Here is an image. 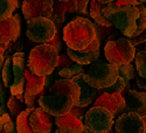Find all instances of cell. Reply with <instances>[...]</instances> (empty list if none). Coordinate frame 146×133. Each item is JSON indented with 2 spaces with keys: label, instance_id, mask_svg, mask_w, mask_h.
I'll return each instance as SVG.
<instances>
[{
  "label": "cell",
  "instance_id": "6da1fadb",
  "mask_svg": "<svg viewBox=\"0 0 146 133\" xmlns=\"http://www.w3.org/2000/svg\"><path fill=\"white\" fill-rule=\"evenodd\" d=\"M103 13L112 25L121 32V34L133 38L136 36L137 18L139 15V9L137 5H118L116 1L109 3L103 8Z\"/></svg>",
  "mask_w": 146,
  "mask_h": 133
},
{
  "label": "cell",
  "instance_id": "7a4b0ae2",
  "mask_svg": "<svg viewBox=\"0 0 146 133\" xmlns=\"http://www.w3.org/2000/svg\"><path fill=\"white\" fill-rule=\"evenodd\" d=\"M96 39V26L86 18H76L71 20L63 28V41L68 48L74 50L86 49Z\"/></svg>",
  "mask_w": 146,
  "mask_h": 133
},
{
  "label": "cell",
  "instance_id": "3957f363",
  "mask_svg": "<svg viewBox=\"0 0 146 133\" xmlns=\"http://www.w3.org/2000/svg\"><path fill=\"white\" fill-rule=\"evenodd\" d=\"M25 70L26 61L22 52L15 53L13 56L5 57L1 69V79L5 88L9 89L11 95L17 96L25 91Z\"/></svg>",
  "mask_w": 146,
  "mask_h": 133
},
{
  "label": "cell",
  "instance_id": "277c9868",
  "mask_svg": "<svg viewBox=\"0 0 146 133\" xmlns=\"http://www.w3.org/2000/svg\"><path fill=\"white\" fill-rule=\"evenodd\" d=\"M58 49L50 43H40L29 53L27 68L38 76L52 75L58 64Z\"/></svg>",
  "mask_w": 146,
  "mask_h": 133
},
{
  "label": "cell",
  "instance_id": "5b68a950",
  "mask_svg": "<svg viewBox=\"0 0 146 133\" xmlns=\"http://www.w3.org/2000/svg\"><path fill=\"white\" fill-rule=\"evenodd\" d=\"M84 81L97 90H104L112 85L118 77V67L110 62L96 58L89 64L88 71L83 74Z\"/></svg>",
  "mask_w": 146,
  "mask_h": 133
},
{
  "label": "cell",
  "instance_id": "8992f818",
  "mask_svg": "<svg viewBox=\"0 0 146 133\" xmlns=\"http://www.w3.org/2000/svg\"><path fill=\"white\" fill-rule=\"evenodd\" d=\"M57 34L56 23L46 17H36L27 20V38L35 43H49Z\"/></svg>",
  "mask_w": 146,
  "mask_h": 133
},
{
  "label": "cell",
  "instance_id": "52a82bcc",
  "mask_svg": "<svg viewBox=\"0 0 146 133\" xmlns=\"http://www.w3.org/2000/svg\"><path fill=\"white\" fill-rule=\"evenodd\" d=\"M135 55L136 48L130 42V39L120 38L112 41L110 40L104 47V56L106 61L116 66L132 62L135 60Z\"/></svg>",
  "mask_w": 146,
  "mask_h": 133
},
{
  "label": "cell",
  "instance_id": "ba28073f",
  "mask_svg": "<svg viewBox=\"0 0 146 133\" xmlns=\"http://www.w3.org/2000/svg\"><path fill=\"white\" fill-rule=\"evenodd\" d=\"M115 124L113 113L102 105H94L84 114V126L89 132L108 133Z\"/></svg>",
  "mask_w": 146,
  "mask_h": 133
},
{
  "label": "cell",
  "instance_id": "9c48e42d",
  "mask_svg": "<svg viewBox=\"0 0 146 133\" xmlns=\"http://www.w3.org/2000/svg\"><path fill=\"white\" fill-rule=\"evenodd\" d=\"M39 106H41L50 116L58 117L68 113L72 106H76L74 98L68 93L53 92L49 95H43L39 98Z\"/></svg>",
  "mask_w": 146,
  "mask_h": 133
},
{
  "label": "cell",
  "instance_id": "30bf717a",
  "mask_svg": "<svg viewBox=\"0 0 146 133\" xmlns=\"http://www.w3.org/2000/svg\"><path fill=\"white\" fill-rule=\"evenodd\" d=\"M116 131L119 133H144L145 124L143 118L136 112H123L115 123Z\"/></svg>",
  "mask_w": 146,
  "mask_h": 133
},
{
  "label": "cell",
  "instance_id": "8fae6325",
  "mask_svg": "<svg viewBox=\"0 0 146 133\" xmlns=\"http://www.w3.org/2000/svg\"><path fill=\"white\" fill-rule=\"evenodd\" d=\"M21 11L26 20L36 17L50 18L53 12V0H23Z\"/></svg>",
  "mask_w": 146,
  "mask_h": 133
},
{
  "label": "cell",
  "instance_id": "7c38bea8",
  "mask_svg": "<svg viewBox=\"0 0 146 133\" xmlns=\"http://www.w3.org/2000/svg\"><path fill=\"white\" fill-rule=\"evenodd\" d=\"M20 15L14 14L5 20H0V43H14L20 36Z\"/></svg>",
  "mask_w": 146,
  "mask_h": 133
},
{
  "label": "cell",
  "instance_id": "4fadbf2b",
  "mask_svg": "<svg viewBox=\"0 0 146 133\" xmlns=\"http://www.w3.org/2000/svg\"><path fill=\"white\" fill-rule=\"evenodd\" d=\"M100 40L96 39L83 50H74L71 48H68L67 54L74 62L80 63L82 66H89L96 58L100 57Z\"/></svg>",
  "mask_w": 146,
  "mask_h": 133
},
{
  "label": "cell",
  "instance_id": "5bb4252c",
  "mask_svg": "<svg viewBox=\"0 0 146 133\" xmlns=\"http://www.w3.org/2000/svg\"><path fill=\"white\" fill-rule=\"evenodd\" d=\"M95 105H102L106 107L108 110H110L115 117H118L119 114L124 112L125 98L119 92H116V93L103 92L95 99Z\"/></svg>",
  "mask_w": 146,
  "mask_h": 133
},
{
  "label": "cell",
  "instance_id": "9a60e30c",
  "mask_svg": "<svg viewBox=\"0 0 146 133\" xmlns=\"http://www.w3.org/2000/svg\"><path fill=\"white\" fill-rule=\"evenodd\" d=\"M29 125L35 133H48L52 131L53 126L52 116L46 112L41 106L33 107L29 114Z\"/></svg>",
  "mask_w": 146,
  "mask_h": 133
},
{
  "label": "cell",
  "instance_id": "2e32d148",
  "mask_svg": "<svg viewBox=\"0 0 146 133\" xmlns=\"http://www.w3.org/2000/svg\"><path fill=\"white\" fill-rule=\"evenodd\" d=\"M55 124L58 127L61 133H83L89 132L88 128L84 126L82 120L77 118L71 111L63 116L55 117Z\"/></svg>",
  "mask_w": 146,
  "mask_h": 133
},
{
  "label": "cell",
  "instance_id": "e0dca14e",
  "mask_svg": "<svg viewBox=\"0 0 146 133\" xmlns=\"http://www.w3.org/2000/svg\"><path fill=\"white\" fill-rule=\"evenodd\" d=\"M125 98V109L124 112H136L141 118L146 117V92L129 90Z\"/></svg>",
  "mask_w": 146,
  "mask_h": 133
},
{
  "label": "cell",
  "instance_id": "ac0fdd59",
  "mask_svg": "<svg viewBox=\"0 0 146 133\" xmlns=\"http://www.w3.org/2000/svg\"><path fill=\"white\" fill-rule=\"evenodd\" d=\"M67 13H77V1L76 0H67V1L53 0V12H52L50 19L55 23L62 25L66 21Z\"/></svg>",
  "mask_w": 146,
  "mask_h": 133
},
{
  "label": "cell",
  "instance_id": "d6986e66",
  "mask_svg": "<svg viewBox=\"0 0 146 133\" xmlns=\"http://www.w3.org/2000/svg\"><path fill=\"white\" fill-rule=\"evenodd\" d=\"M84 74V72H83ZM83 74H80L77 76H75L74 79L80 87V99H78V104L77 106H81V107H87L89 106L97 97H98V93H100V90H97L92 87H90L89 84L84 81V77H83Z\"/></svg>",
  "mask_w": 146,
  "mask_h": 133
},
{
  "label": "cell",
  "instance_id": "ffe728a7",
  "mask_svg": "<svg viewBox=\"0 0 146 133\" xmlns=\"http://www.w3.org/2000/svg\"><path fill=\"white\" fill-rule=\"evenodd\" d=\"M49 93L53 92H62V93H68L74 98L76 106L78 104L80 99V87L78 84L74 79H68V78H61L55 81L48 89Z\"/></svg>",
  "mask_w": 146,
  "mask_h": 133
},
{
  "label": "cell",
  "instance_id": "44dd1931",
  "mask_svg": "<svg viewBox=\"0 0 146 133\" xmlns=\"http://www.w3.org/2000/svg\"><path fill=\"white\" fill-rule=\"evenodd\" d=\"M25 91L23 95H36L41 92L44 88L48 81V76H38L27 68L25 70Z\"/></svg>",
  "mask_w": 146,
  "mask_h": 133
},
{
  "label": "cell",
  "instance_id": "7402d4cb",
  "mask_svg": "<svg viewBox=\"0 0 146 133\" xmlns=\"http://www.w3.org/2000/svg\"><path fill=\"white\" fill-rule=\"evenodd\" d=\"M106 4L104 3H101L98 1V0H92V1L90 3V17L94 19V21L97 23V25H100L102 27H111L113 26L112 22L106 19L104 13H103V8L105 7Z\"/></svg>",
  "mask_w": 146,
  "mask_h": 133
},
{
  "label": "cell",
  "instance_id": "603a6c76",
  "mask_svg": "<svg viewBox=\"0 0 146 133\" xmlns=\"http://www.w3.org/2000/svg\"><path fill=\"white\" fill-rule=\"evenodd\" d=\"M33 110V107H27L23 111H21L17 117L15 130L19 133H32L33 130L29 125V114Z\"/></svg>",
  "mask_w": 146,
  "mask_h": 133
},
{
  "label": "cell",
  "instance_id": "cb8c5ba5",
  "mask_svg": "<svg viewBox=\"0 0 146 133\" xmlns=\"http://www.w3.org/2000/svg\"><path fill=\"white\" fill-rule=\"evenodd\" d=\"M117 67H118V75L120 77H123V79L125 82V85H126L124 91L127 92L129 91L127 88H129V84H130L131 79H133V78H135V76H136L135 75V68H133L132 62H129V63H125V64H120V66H117ZM121 95H123V93H121Z\"/></svg>",
  "mask_w": 146,
  "mask_h": 133
},
{
  "label": "cell",
  "instance_id": "d4e9b609",
  "mask_svg": "<svg viewBox=\"0 0 146 133\" xmlns=\"http://www.w3.org/2000/svg\"><path fill=\"white\" fill-rule=\"evenodd\" d=\"M28 106L26 105L25 102H22L20 101L17 96H13V95H11V97L8 98V102H7V109L9 110V114L11 117H13V118H17L18 114L23 111L25 109H27Z\"/></svg>",
  "mask_w": 146,
  "mask_h": 133
},
{
  "label": "cell",
  "instance_id": "484cf974",
  "mask_svg": "<svg viewBox=\"0 0 146 133\" xmlns=\"http://www.w3.org/2000/svg\"><path fill=\"white\" fill-rule=\"evenodd\" d=\"M84 72V68L82 64L80 63H74L69 67H64V68H61L58 71V75L62 77V78H68V79H72L75 76L83 74Z\"/></svg>",
  "mask_w": 146,
  "mask_h": 133
},
{
  "label": "cell",
  "instance_id": "4316f807",
  "mask_svg": "<svg viewBox=\"0 0 146 133\" xmlns=\"http://www.w3.org/2000/svg\"><path fill=\"white\" fill-rule=\"evenodd\" d=\"M17 9L14 0H0V20H5L13 15Z\"/></svg>",
  "mask_w": 146,
  "mask_h": 133
},
{
  "label": "cell",
  "instance_id": "83f0119b",
  "mask_svg": "<svg viewBox=\"0 0 146 133\" xmlns=\"http://www.w3.org/2000/svg\"><path fill=\"white\" fill-rule=\"evenodd\" d=\"M135 62H136V69L138 71L139 76L146 79V49L135 55Z\"/></svg>",
  "mask_w": 146,
  "mask_h": 133
},
{
  "label": "cell",
  "instance_id": "f1b7e54d",
  "mask_svg": "<svg viewBox=\"0 0 146 133\" xmlns=\"http://www.w3.org/2000/svg\"><path fill=\"white\" fill-rule=\"evenodd\" d=\"M9 132L11 133L17 132L15 125L7 112L1 113L0 114V133H9Z\"/></svg>",
  "mask_w": 146,
  "mask_h": 133
},
{
  "label": "cell",
  "instance_id": "f546056e",
  "mask_svg": "<svg viewBox=\"0 0 146 133\" xmlns=\"http://www.w3.org/2000/svg\"><path fill=\"white\" fill-rule=\"evenodd\" d=\"M138 9H139V15L137 18V29H136V35H138L140 32H143L146 28V8L143 5V3H139L138 5Z\"/></svg>",
  "mask_w": 146,
  "mask_h": 133
},
{
  "label": "cell",
  "instance_id": "4dcf8cb0",
  "mask_svg": "<svg viewBox=\"0 0 146 133\" xmlns=\"http://www.w3.org/2000/svg\"><path fill=\"white\" fill-rule=\"evenodd\" d=\"M125 88H126V85H125V82H124L123 77H120V76L118 75L117 79L113 82L112 85H110L109 88L104 89L103 91H104V92H110V93H116V92L123 93V91L125 90Z\"/></svg>",
  "mask_w": 146,
  "mask_h": 133
},
{
  "label": "cell",
  "instance_id": "1f68e13d",
  "mask_svg": "<svg viewBox=\"0 0 146 133\" xmlns=\"http://www.w3.org/2000/svg\"><path fill=\"white\" fill-rule=\"evenodd\" d=\"M4 88H5V85L3 83V79H0V114L7 112V104H5L6 93H5Z\"/></svg>",
  "mask_w": 146,
  "mask_h": 133
},
{
  "label": "cell",
  "instance_id": "d6a6232c",
  "mask_svg": "<svg viewBox=\"0 0 146 133\" xmlns=\"http://www.w3.org/2000/svg\"><path fill=\"white\" fill-rule=\"evenodd\" d=\"M130 39V42L133 44V46H138V44H141V43H145L146 42V28L140 32L138 35L133 36V38H129Z\"/></svg>",
  "mask_w": 146,
  "mask_h": 133
},
{
  "label": "cell",
  "instance_id": "836d02e7",
  "mask_svg": "<svg viewBox=\"0 0 146 133\" xmlns=\"http://www.w3.org/2000/svg\"><path fill=\"white\" fill-rule=\"evenodd\" d=\"M74 61L69 57V55L67 54H63V55H60L58 56V64H57V67H56V69H61V68H64V67H69V66H71V64H74L72 63Z\"/></svg>",
  "mask_w": 146,
  "mask_h": 133
},
{
  "label": "cell",
  "instance_id": "e575fe53",
  "mask_svg": "<svg viewBox=\"0 0 146 133\" xmlns=\"http://www.w3.org/2000/svg\"><path fill=\"white\" fill-rule=\"evenodd\" d=\"M77 1V13H86L89 0H76Z\"/></svg>",
  "mask_w": 146,
  "mask_h": 133
},
{
  "label": "cell",
  "instance_id": "d590c367",
  "mask_svg": "<svg viewBox=\"0 0 146 133\" xmlns=\"http://www.w3.org/2000/svg\"><path fill=\"white\" fill-rule=\"evenodd\" d=\"M84 110H86V107H81V106H72L71 107V112L74 113L77 118H80L82 120V118L84 117Z\"/></svg>",
  "mask_w": 146,
  "mask_h": 133
},
{
  "label": "cell",
  "instance_id": "8d00e7d4",
  "mask_svg": "<svg viewBox=\"0 0 146 133\" xmlns=\"http://www.w3.org/2000/svg\"><path fill=\"white\" fill-rule=\"evenodd\" d=\"M118 5H138L140 1L138 0H115Z\"/></svg>",
  "mask_w": 146,
  "mask_h": 133
},
{
  "label": "cell",
  "instance_id": "74e56055",
  "mask_svg": "<svg viewBox=\"0 0 146 133\" xmlns=\"http://www.w3.org/2000/svg\"><path fill=\"white\" fill-rule=\"evenodd\" d=\"M135 79H136L137 85H138L140 89H144V90L146 91V79H144V78L140 77V76H138V77L135 76Z\"/></svg>",
  "mask_w": 146,
  "mask_h": 133
},
{
  "label": "cell",
  "instance_id": "f35d334b",
  "mask_svg": "<svg viewBox=\"0 0 146 133\" xmlns=\"http://www.w3.org/2000/svg\"><path fill=\"white\" fill-rule=\"evenodd\" d=\"M4 61H5L4 54H3V53H0V79H1V69H3V64H4Z\"/></svg>",
  "mask_w": 146,
  "mask_h": 133
},
{
  "label": "cell",
  "instance_id": "ab89813d",
  "mask_svg": "<svg viewBox=\"0 0 146 133\" xmlns=\"http://www.w3.org/2000/svg\"><path fill=\"white\" fill-rule=\"evenodd\" d=\"M98 1H101V3H104V4H109V3L113 1V0H98Z\"/></svg>",
  "mask_w": 146,
  "mask_h": 133
},
{
  "label": "cell",
  "instance_id": "60d3db41",
  "mask_svg": "<svg viewBox=\"0 0 146 133\" xmlns=\"http://www.w3.org/2000/svg\"><path fill=\"white\" fill-rule=\"evenodd\" d=\"M143 120H144V124H145V130H146V117H144V118H143Z\"/></svg>",
  "mask_w": 146,
  "mask_h": 133
},
{
  "label": "cell",
  "instance_id": "b9f144b4",
  "mask_svg": "<svg viewBox=\"0 0 146 133\" xmlns=\"http://www.w3.org/2000/svg\"><path fill=\"white\" fill-rule=\"evenodd\" d=\"M138 1H140V3H146V0H138Z\"/></svg>",
  "mask_w": 146,
  "mask_h": 133
},
{
  "label": "cell",
  "instance_id": "7bdbcfd3",
  "mask_svg": "<svg viewBox=\"0 0 146 133\" xmlns=\"http://www.w3.org/2000/svg\"><path fill=\"white\" fill-rule=\"evenodd\" d=\"M60 1H67V0H60Z\"/></svg>",
  "mask_w": 146,
  "mask_h": 133
},
{
  "label": "cell",
  "instance_id": "ee69618b",
  "mask_svg": "<svg viewBox=\"0 0 146 133\" xmlns=\"http://www.w3.org/2000/svg\"><path fill=\"white\" fill-rule=\"evenodd\" d=\"M145 44H146V42H145Z\"/></svg>",
  "mask_w": 146,
  "mask_h": 133
}]
</instances>
